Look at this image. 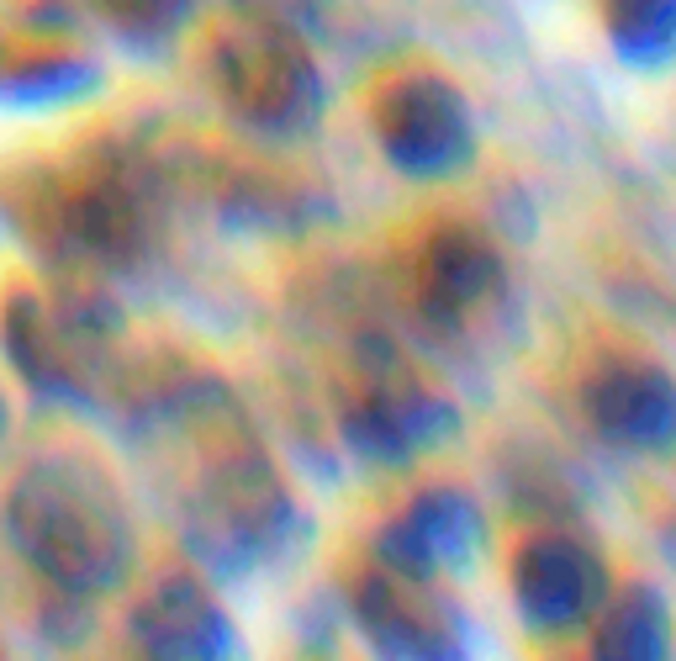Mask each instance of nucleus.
<instances>
[{
    "label": "nucleus",
    "instance_id": "nucleus-5",
    "mask_svg": "<svg viewBox=\"0 0 676 661\" xmlns=\"http://www.w3.org/2000/svg\"><path fill=\"white\" fill-rule=\"evenodd\" d=\"M434 609H428L423 598H412L397 577H375L370 593H365V624L375 640H386V646H397L402 656H423L428 646H439V630H434Z\"/></svg>",
    "mask_w": 676,
    "mask_h": 661
},
{
    "label": "nucleus",
    "instance_id": "nucleus-3",
    "mask_svg": "<svg viewBox=\"0 0 676 661\" xmlns=\"http://www.w3.org/2000/svg\"><path fill=\"white\" fill-rule=\"evenodd\" d=\"M518 598L534 619L571 624L597 603V572L592 556L571 540H534L518 556Z\"/></svg>",
    "mask_w": 676,
    "mask_h": 661
},
{
    "label": "nucleus",
    "instance_id": "nucleus-1",
    "mask_svg": "<svg viewBox=\"0 0 676 661\" xmlns=\"http://www.w3.org/2000/svg\"><path fill=\"white\" fill-rule=\"evenodd\" d=\"M375 127L391 159H402L407 170H444L465 154V138H471L460 96L439 80H402L397 90H386Z\"/></svg>",
    "mask_w": 676,
    "mask_h": 661
},
{
    "label": "nucleus",
    "instance_id": "nucleus-7",
    "mask_svg": "<svg viewBox=\"0 0 676 661\" xmlns=\"http://www.w3.org/2000/svg\"><path fill=\"white\" fill-rule=\"evenodd\" d=\"M608 16L629 53H661L676 43V0H613Z\"/></svg>",
    "mask_w": 676,
    "mask_h": 661
},
{
    "label": "nucleus",
    "instance_id": "nucleus-4",
    "mask_svg": "<svg viewBox=\"0 0 676 661\" xmlns=\"http://www.w3.org/2000/svg\"><path fill=\"white\" fill-rule=\"evenodd\" d=\"M497 286V254L476 233H439L423 260V302L434 318H465Z\"/></svg>",
    "mask_w": 676,
    "mask_h": 661
},
{
    "label": "nucleus",
    "instance_id": "nucleus-2",
    "mask_svg": "<svg viewBox=\"0 0 676 661\" xmlns=\"http://www.w3.org/2000/svg\"><path fill=\"white\" fill-rule=\"evenodd\" d=\"M587 408L608 434L634 439V445L676 439V387L650 365H613V371H603L592 381Z\"/></svg>",
    "mask_w": 676,
    "mask_h": 661
},
{
    "label": "nucleus",
    "instance_id": "nucleus-6",
    "mask_svg": "<svg viewBox=\"0 0 676 661\" xmlns=\"http://www.w3.org/2000/svg\"><path fill=\"white\" fill-rule=\"evenodd\" d=\"M666 619L655 609V598L629 593L618 609H608L603 630H597V656H661Z\"/></svg>",
    "mask_w": 676,
    "mask_h": 661
}]
</instances>
